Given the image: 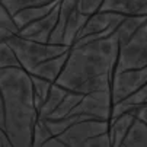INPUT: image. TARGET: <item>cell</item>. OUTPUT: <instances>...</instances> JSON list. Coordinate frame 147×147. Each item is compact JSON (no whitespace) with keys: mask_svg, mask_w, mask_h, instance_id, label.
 Masks as SVG:
<instances>
[{"mask_svg":"<svg viewBox=\"0 0 147 147\" xmlns=\"http://www.w3.org/2000/svg\"><path fill=\"white\" fill-rule=\"evenodd\" d=\"M61 3V2H60ZM60 3L55 6V9L44 16L42 19L36 20V22L25 26L22 31L19 32V35L22 38H26V39H31V41H36V42H44V44H48L50 42V38L57 26V22H58V16H60Z\"/></svg>","mask_w":147,"mask_h":147,"instance_id":"obj_6","label":"cell"},{"mask_svg":"<svg viewBox=\"0 0 147 147\" xmlns=\"http://www.w3.org/2000/svg\"><path fill=\"white\" fill-rule=\"evenodd\" d=\"M146 85H147V67L131 69V70L115 73L112 79V86H111L112 103L117 105L118 102L124 100L125 98H128L133 93L143 89Z\"/></svg>","mask_w":147,"mask_h":147,"instance_id":"obj_5","label":"cell"},{"mask_svg":"<svg viewBox=\"0 0 147 147\" xmlns=\"http://www.w3.org/2000/svg\"><path fill=\"white\" fill-rule=\"evenodd\" d=\"M121 16H122L121 13L103 12V10H99V12L93 13L92 16H89L86 25L80 31L76 44L77 42H86V41H92V39L99 38L105 31L109 29V26L115 22L117 19H119Z\"/></svg>","mask_w":147,"mask_h":147,"instance_id":"obj_7","label":"cell"},{"mask_svg":"<svg viewBox=\"0 0 147 147\" xmlns=\"http://www.w3.org/2000/svg\"><path fill=\"white\" fill-rule=\"evenodd\" d=\"M60 0H2V6H5L13 16L25 9H32V7H41L50 3H55Z\"/></svg>","mask_w":147,"mask_h":147,"instance_id":"obj_15","label":"cell"},{"mask_svg":"<svg viewBox=\"0 0 147 147\" xmlns=\"http://www.w3.org/2000/svg\"><path fill=\"white\" fill-rule=\"evenodd\" d=\"M83 98H85V95L69 92V93L66 95V98L63 99V102H61V105L58 107V109H57L48 119H63V118L69 117V115L73 112V109L82 102Z\"/></svg>","mask_w":147,"mask_h":147,"instance_id":"obj_16","label":"cell"},{"mask_svg":"<svg viewBox=\"0 0 147 147\" xmlns=\"http://www.w3.org/2000/svg\"><path fill=\"white\" fill-rule=\"evenodd\" d=\"M19 28L15 22L13 15L5 7L0 5V39L2 41H7L9 38L19 35Z\"/></svg>","mask_w":147,"mask_h":147,"instance_id":"obj_14","label":"cell"},{"mask_svg":"<svg viewBox=\"0 0 147 147\" xmlns=\"http://www.w3.org/2000/svg\"><path fill=\"white\" fill-rule=\"evenodd\" d=\"M118 147H125V146H124V144H122V146H118Z\"/></svg>","mask_w":147,"mask_h":147,"instance_id":"obj_19","label":"cell"},{"mask_svg":"<svg viewBox=\"0 0 147 147\" xmlns=\"http://www.w3.org/2000/svg\"><path fill=\"white\" fill-rule=\"evenodd\" d=\"M61 2V0H60ZM60 2H55V3H50V5H45V6H41V7H32V9H25V10H22V12H19V13H16L13 18H15V22H16V25H18V28H19V31H22L25 26H28V25H31V24H34V22H36V20H39V19H42L44 16H47V15H50L54 9H55V6L60 3Z\"/></svg>","mask_w":147,"mask_h":147,"instance_id":"obj_10","label":"cell"},{"mask_svg":"<svg viewBox=\"0 0 147 147\" xmlns=\"http://www.w3.org/2000/svg\"><path fill=\"white\" fill-rule=\"evenodd\" d=\"M67 93H69V90H66L64 88H61V86L57 85V83H54L51 90H50L48 98L45 99V102L42 103V107H41V109H39V119L41 121L48 119L58 109V107L61 105L63 99L66 98Z\"/></svg>","mask_w":147,"mask_h":147,"instance_id":"obj_11","label":"cell"},{"mask_svg":"<svg viewBox=\"0 0 147 147\" xmlns=\"http://www.w3.org/2000/svg\"><path fill=\"white\" fill-rule=\"evenodd\" d=\"M144 67H147V22L134 34L127 44L119 48L115 73Z\"/></svg>","mask_w":147,"mask_h":147,"instance_id":"obj_4","label":"cell"},{"mask_svg":"<svg viewBox=\"0 0 147 147\" xmlns=\"http://www.w3.org/2000/svg\"><path fill=\"white\" fill-rule=\"evenodd\" d=\"M0 134L15 147H32L39 111L31 74L24 69H0Z\"/></svg>","mask_w":147,"mask_h":147,"instance_id":"obj_2","label":"cell"},{"mask_svg":"<svg viewBox=\"0 0 147 147\" xmlns=\"http://www.w3.org/2000/svg\"><path fill=\"white\" fill-rule=\"evenodd\" d=\"M122 144L125 147H147V121L136 115L134 122Z\"/></svg>","mask_w":147,"mask_h":147,"instance_id":"obj_12","label":"cell"},{"mask_svg":"<svg viewBox=\"0 0 147 147\" xmlns=\"http://www.w3.org/2000/svg\"><path fill=\"white\" fill-rule=\"evenodd\" d=\"M32 147H71V146L64 143L57 136H51V137H48L47 140H42V141H34Z\"/></svg>","mask_w":147,"mask_h":147,"instance_id":"obj_18","label":"cell"},{"mask_svg":"<svg viewBox=\"0 0 147 147\" xmlns=\"http://www.w3.org/2000/svg\"><path fill=\"white\" fill-rule=\"evenodd\" d=\"M100 10L125 16H147V0H105Z\"/></svg>","mask_w":147,"mask_h":147,"instance_id":"obj_8","label":"cell"},{"mask_svg":"<svg viewBox=\"0 0 147 147\" xmlns=\"http://www.w3.org/2000/svg\"><path fill=\"white\" fill-rule=\"evenodd\" d=\"M7 42L12 50L16 53L22 69L26 70L28 73H31L32 70H35L39 64L67 54L71 47H67L64 44H44V42H36V41H31L26 38H22L20 35H15L12 38H9Z\"/></svg>","mask_w":147,"mask_h":147,"instance_id":"obj_3","label":"cell"},{"mask_svg":"<svg viewBox=\"0 0 147 147\" xmlns=\"http://www.w3.org/2000/svg\"><path fill=\"white\" fill-rule=\"evenodd\" d=\"M119 48V39L115 34L74 44L55 83L80 95L111 92Z\"/></svg>","mask_w":147,"mask_h":147,"instance_id":"obj_1","label":"cell"},{"mask_svg":"<svg viewBox=\"0 0 147 147\" xmlns=\"http://www.w3.org/2000/svg\"><path fill=\"white\" fill-rule=\"evenodd\" d=\"M70 53V51H69ZM69 53L64 54V55H60V57H55V58H51L42 64H39L35 70H32L29 74L31 76H35V77H39V79H44L47 82H51V83H55L66 66V61H67V57H69Z\"/></svg>","mask_w":147,"mask_h":147,"instance_id":"obj_9","label":"cell"},{"mask_svg":"<svg viewBox=\"0 0 147 147\" xmlns=\"http://www.w3.org/2000/svg\"><path fill=\"white\" fill-rule=\"evenodd\" d=\"M0 69H22L16 53L5 41H0Z\"/></svg>","mask_w":147,"mask_h":147,"instance_id":"obj_17","label":"cell"},{"mask_svg":"<svg viewBox=\"0 0 147 147\" xmlns=\"http://www.w3.org/2000/svg\"><path fill=\"white\" fill-rule=\"evenodd\" d=\"M147 22V16H127L117 29L115 35L119 39V45H125L134 36V34Z\"/></svg>","mask_w":147,"mask_h":147,"instance_id":"obj_13","label":"cell"},{"mask_svg":"<svg viewBox=\"0 0 147 147\" xmlns=\"http://www.w3.org/2000/svg\"><path fill=\"white\" fill-rule=\"evenodd\" d=\"M144 121H147V119H144Z\"/></svg>","mask_w":147,"mask_h":147,"instance_id":"obj_20","label":"cell"}]
</instances>
